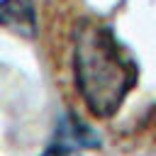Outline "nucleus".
Returning <instances> with one entry per match:
<instances>
[{"label":"nucleus","instance_id":"7ed1b4c3","mask_svg":"<svg viewBox=\"0 0 156 156\" xmlns=\"http://www.w3.org/2000/svg\"><path fill=\"white\" fill-rule=\"evenodd\" d=\"M76 149H78V146L58 132V134H56V139H54V141H51V144L41 151V156H71Z\"/></svg>","mask_w":156,"mask_h":156},{"label":"nucleus","instance_id":"f03ea898","mask_svg":"<svg viewBox=\"0 0 156 156\" xmlns=\"http://www.w3.org/2000/svg\"><path fill=\"white\" fill-rule=\"evenodd\" d=\"M0 27L22 39H34L39 29L34 0H0Z\"/></svg>","mask_w":156,"mask_h":156},{"label":"nucleus","instance_id":"f257e3e1","mask_svg":"<svg viewBox=\"0 0 156 156\" xmlns=\"http://www.w3.org/2000/svg\"><path fill=\"white\" fill-rule=\"evenodd\" d=\"M73 76L90 115L107 119L136 85L139 66L110 24L83 20L73 32Z\"/></svg>","mask_w":156,"mask_h":156}]
</instances>
